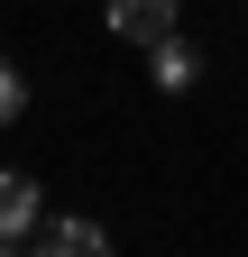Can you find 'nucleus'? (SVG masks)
I'll list each match as a JSON object with an SVG mask.
<instances>
[{
    "label": "nucleus",
    "mask_w": 248,
    "mask_h": 257,
    "mask_svg": "<svg viewBox=\"0 0 248 257\" xmlns=\"http://www.w3.org/2000/svg\"><path fill=\"white\" fill-rule=\"evenodd\" d=\"M147 74H157V92H193L202 83V55L184 37H166V46H147Z\"/></svg>",
    "instance_id": "4"
},
{
    "label": "nucleus",
    "mask_w": 248,
    "mask_h": 257,
    "mask_svg": "<svg viewBox=\"0 0 248 257\" xmlns=\"http://www.w3.org/2000/svg\"><path fill=\"white\" fill-rule=\"evenodd\" d=\"M28 230H46V193L37 175H0V239H28Z\"/></svg>",
    "instance_id": "2"
},
{
    "label": "nucleus",
    "mask_w": 248,
    "mask_h": 257,
    "mask_svg": "<svg viewBox=\"0 0 248 257\" xmlns=\"http://www.w3.org/2000/svg\"><path fill=\"white\" fill-rule=\"evenodd\" d=\"M19 110H28V83H19V64H0V128H10Z\"/></svg>",
    "instance_id": "5"
},
{
    "label": "nucleus",
    "mask_w": 248,
    "mask_h": 257,
    "mask_svg": "<svg viewBox=\"0 0 248 257\" xmlns=\"http://www.w3.org/2000/svg\"><path fill=\"white\" fill-rule=\"evenodd\" d=\"M0 257H37V248H28V239H0Z\"/></svg>",
    "instance_id": "6"
},
{
    "label": "nucleus",
    "mask_w": 248,
    "mask_h": 257,
    "mask_svg": "<svg viewBox=\"0 0 248 257\" xmlns=\"http://www.w3.org/2000/svg\"><path fill=\"white\" fill-rule=\"evenodd\" d=\"M110 37H129V46H166L175 37V0H110Z\"/></svg>",
    "instance_id": "1"
},
{
    "label": "nucleus",
    "mask_w": 248,
    "mask_h": 257,
    "mask_svg": "<svg viewBox=\"0 0 248 257\" xmlns=\"http://www.w3.org/2000/svg\"><path fill=\"white\" fill-rule=\"evenodd\" d=\"M37 257H119L101 220H46L37 230Z\"/></svg>",
    "instance_id": "3"
}]
</instances>
